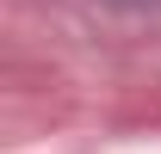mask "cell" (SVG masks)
Wrapping results in <instances>:
<instances>
[]
</instances>
